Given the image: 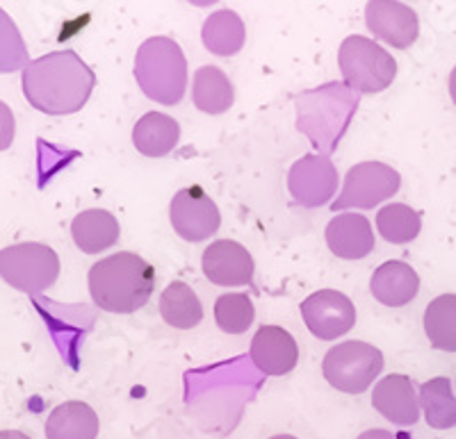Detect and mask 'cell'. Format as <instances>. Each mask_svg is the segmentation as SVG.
<instances>
[{"label":"cell","mask_w":456,"mask_h":439,"mask_svg":"<svg viewBox=\"0 0 456 439\" xmlns=\"http://www.w3.org/2000/svg\"><path fill=\"white\" fill-rule=\"evenodd\" d=\"M203 274L210 283L222 287L249 284L254 278V258L242 243L233 239H217L203 251Z\"/></svg>","instance_id":"4fadbf2b"},{"label":"cell","mask_w":456,"mask_h":439,"mask_svg":"<svg viewBox=\"0 0 456 439\" xmlns=\"http://www.w3.org/2000/svg\"><path fill=\"white\" fill-rule=\"evenodd\" d=\"M94 84V71L73 51L48 52L23 68V93L28 103L48 116H64L83 109Z\"/></svg>","instance_id":"6da1fadb"},{"label":"cell","mask_w":456,"mask_h":439,"mask_svg":"<svg viewBox=\"0 0 456 439\" xmlns=\"http://www.w3.org/2000/svg\"><path fill=\"white\" fill-rule=\"evenodd\" d=\"M160 316L167 326L190 331L203 321V305L190 284L171 283L160 296Z\"/></svg>","instance_id":"603a6c76"},{"label":"cell","mask_w":456,"mask_h":439,"mask_svg":"<svg viewBox=\"0 0 456 439\" xmlns=\"http://www.w3.org/2000/svg\"><path fill=\"white\" fill-rule=\"evenodd\" d=\"M119 221L108 210H85L71 223V237L83 253L96 255L119 242Z\"/></svg>","instance_id":"ac0fdd59"},{"label":"cell","mask_w":456,"mask_h":439,"mask_svg":"<svg viewBox=\"0 0 456 439\" xmlns=\"http://www.w3.org/2000/svg\"><path fill=\"white\" fill-rule=\"evenodd\" d=\"M356 439H397V435L388 433V430L374 428V430H365L363 435H358Z\"/></svg>","instance_id":"f546056e"},{"label":"cell","mask_w":456,"mask_h":439,"mask_svg":"<svg viewBox=\"0 0 456 439\" xmlns=\"http://www.w3.org/2000/svg\"><path fill=\"white\" fill-rule=\"evenodd\" d=\"M327 243L340 259H363L374 251V230L363 214H336L327 226Z\"/></svg>","instance_id":"2e32d148"},{"label":"cell","mask_w":456,"mask_h":439,"mask_svg":"<svg viewBox=\"0 0 456 439\" xmlns=\"http://www.w3.org/2000/svg\"><path fill=\"white\" fill-rule=\"evenodd\" d=\"M425 332L431 347L456 353V294H443L425 312Z\"/></svg>","instance_id":"d4e9b609"},{"label":"cell","mask_w":456,"mask_h":439,"mask_svg":"<svg viewBox=\"0 0 456 439\" xmlns=\"http://www.w3.org/2000/svg\"><path fill=\"white\" fill-rule=\"evenodd\" d=\"M340 73L352 92L379 93L393 84L397 62L386 48L361 35L347 36L338 52Z\"/></svg>","instance_id":"5b68a950"},{"label":"cell","mask_w":456,"mask_h":439,"mask_svg":"<svg viewBox=\"0 0 456 439\" xmlns=\"http://www.w3.org/2000/svg\"><path fill=\"white\" fill-rule=\"evenodd\" d=\"M270 439H299V437H295V435H274V437Z\"/></svg>","instance_id":"d6a6232c"},{"label":"cell","mask_w":456,"mask_h":439,"mask_svg":"<svg viewBox=\"0 0 456 439\" xmlns=\"http://www.w3.org/2000/svg\"><path fill=\"white\" fill-rule=\"evenodd\" d=\"M135 80L146 99L176 105L187 89V60L169 36H151L135 57Z\"/></svg>","instance_id":"277c9868"},{"label":"cell","mask_w":456,"mask_h":439,"mask_svg":"<svg viewBox=\"0 0 456 439\" xmlns=\"http://www.w3.org/2000/svg\"><path fill=\"white\" fill-rule=\"evenodd\" d=\"M256 319L254 303L247 294H224L215 303V321L228 335H242Z\"/></svg>","instance_id":"4316f807"},{"label":"cell","mask_w":456,"mask_h":439,"mask_svg":"<svg viewBox=\"0 0 456 439\" xmlns=\"http://www.w3.org/2000/svg\"><path fill=\"white\" fill-rule=\"evenodd\" d=\"M365 23L377 39L393 48H409L420 35L418 14L406 3L372 0L365 7Z\"/></svg>","instance_id":"7c38bea8"},{"label":"cell","mask_w":456,"mask_h":439,"mask_svg":"<svg viewBox=\"0 0 456 439\" xmlns=\"http://www.w3.org/2000/svg\"><path fill=\"white\" fill-rule=\"evenodd\" d=\"M201 39L203 46L213 55L231 57L242 51L247 42V28L238 12L219 10L208 16V21L203 23Z\"/></svg>","instance_id":"44dd1931"},{"label":"cell","mask_w":456,"mask_h":439,"mask_svg":"<svg viewBox=\"0 0 456 439\" xmlns=\"http://www.w3.org/2000/svg\"><path fill=\"white\" fill-rule=\"evenodd\" d=\"M171 226L185 242H206L222 226V214L213 198L199 185L185 187L169 205Z\"/></svg>","instance_id":"9c48e42d"},{"label":"cell","mask_w":456,"mask_h":439,"mask_svg":"<svg viewBox=\"0 0 456 439\" xmlns=\"http://www.w3.org/2000/svg\"><path fill=\"white\" fill-rule=\"evenodd\" d=\"M181 140V125L174 116L162 112L144 114L133 128V144L146 157H165L176 148Z\"/></svg>","instance_id":"d6986e66"},{"label":"cell","mask_w":456,"mask_h":439,"mask_svg":"<svg viewBox=\"0 0 456 439\" xmlns=\"http://www.w3.org/2000/svg\"><path fill=\"white\" fill-rule=\"evenodd\" d=\"M384 371V353L368 341H342L324 355L322 373L345 394H363Z\"/></svg>","instance_id":"52a82bcc"},{"label":"cell","mask_w":456,"mask_h":439,"mask_svg":"<svg viewBox=\"0 0 456 439\" xmlns=\"http://www.w3.org/2000/svg\"><path fill=\"white\" fill-rule=\"evenodd\" d=\"M89 294L101 310L133 315L149 303L156 290V271L130 251L108 255L89 269Z\"/></svg>","instance_id":"7a4b0ae2"},{"label":"cell","mask_w":456,"mask_h":439,"mask_svg":"<svg viewBox=\"0 0 456 439\" xmlns=\"http://www.w3.org/2000/svg\"><path fill=\"white\" fill-rule=\"evenodd\" d=\"M447 87H450V96H452V100H454V105H456V67L452 68L450 83H447Z\"/></svg>","instance_id":"1f68e13d"},{"label":"cell","mask_w":456,"mask_h":439,"mask_svg":"<svg viewBox=\"0 0 456 439\" xmlns=\"http://www.w3.org/2000/svg\"><path fill=\"white\" fill-rule=\"evenodd\" d=\"M372 405L395 426H413L420 419V401L411 378L390 373L374 385Z\"/></svg>","instance_id":"9a60e30c"},{"label":"cell","mask_w":456,"mask_h":439,"mask_svg":"<svg viewBox=\"0 0 456 439\" xmlns=\"http://www.w3.org/2000/svg\"><path fill=\"white\" fill-rule=\"evenodd\" d=\"M32 60L28 55V46L23 42L21 32L10 19V14L0 7V76L21 71Z\"/></svg>","instance_id":"83f0119b"},{"label":"cell","mask_w":456,"mask_h":439,"mask_svg":"<svg viewBox=\"0 0 456 439\" xmlns=\"http://www.w3.org/2000/svg\"><path fill=\"white\" fill-rule=\"evenodd\" d=\"M99 417L83 401L57 405L46 419V439H96Z\"/></svg>","instance_id":"ffe728a7"},{"label":"cell","mask_w":456,"mask_h":439,"mask_svg":"<svg viewBox=\"0 0 456 439\" xmlns=\"http://www.w3.org/2000/svg\"><path fill=\"white\" fill-rule=\"evenodd\" d=\"M192 100L197 109L217 116L233 108L235 92L226 73L217 67H201L194 73Z\"/></svg>","instance_id":"7402d4cb"},{"label":"cell","mask_w":456,"mask_h":439,"mask_svg":"<svg viewBox=\"0 0 456 439\" xmlns=\"http://www.w3.org/2000/svg\"><path fill=\"white\" fill-rule=\"evenodd\" d=\"M358 93L345 83H329L301 92L295 99L297 128L308 137L317 153L336 150L358 109Z\"/></svg>","instance_id":"3957f363"},{"label":"cell","mask_w":456,"mask_h":439,"mask_svg":"<svg viewBox=\"0 0 456 439\" xmlns=\"http://www.w3.org/2000/svg\"><path fill=\"white\" fill-rule=\"evenodd\" d=\"M420 408L425 410L427 424L436 430L456 426V396L450 378H431L420 387Z\"/></svg>","instance_id":"cb8c5ba5"},{"label":"cell","mask_w":456,"mask_h":439,"mask_svg":"<svg viewBox=\"0 0 456 439\" xmlns=\"http://www.w3.org/2000/svg\"><path fill=\"white\" fill-rule=\"evenodd\" d=\"M422 219L406 203H388L377 214L379 235L390 243H409L420 235Z\"/></svg>","instance_id":"484cf974"},{"label":"cell","mask_w":456,"mask_h":439,"mask_svg":"<svg viewBox=\"0 0 456 439\" xmlns=\"http://www.w3.org/2000/svg\"><path fill=\"white\" fill-rule=\"evenodd\" d=\"M251 362L265 376H285L299 362V347L285 328L263 326L251 341Z\"/></svg>","instance_id":"5bb4252c"},{"label":"cell","mask_w":456,"mask_h":439,"mask_svg":"<svg viewBox=\"0 0 456 439\" xmlns=\"http://www.w3.org/2000/svg\"><path fill=\"white\" fill-rule=\"evenodd\" d=\"M301 316L317 339L331 341L352 331L356 323V307L342 291L320 290L301 303Z\"/></svg>","instance_id":"30bf717a"},{"label":"cell","mask_w":456,"mask_h":439,"mask_svg":"<svg viewBox=\"0 0 456 439\" xmlns=\"http://www.w3.org/2000/svg\"><path fill=\"white\" fill-rule=\"evenodd\" d=\"M402 178L393 166L384 164V162H361V164L352 166L345 178L340 196L333 203V212L340 210H372L379 203L388 201L399 192Z\"/></svg>","instance_id":"ba28073f"},{"label":"cell","mask_w":456,"mask_h":439,"mask_svg":"<svg viewBox=\"0 0 456 439\" xmlns=\"http://www.w3.org/2000/svg\"><path fill=\"white\" fill-rule=\"evenodd\" d=\"M0 439H32L21 430H0Z\"/></svg>","instance_id":"4dcf8cb0"},{"label":"cell","mask_w":456,"mask_h":439,"mask_svg":"<svg viewBox=\"0 0 456 439\" xmlns=\"http://www.w3.org/2000/svg\"><path fill=\"white\" fill-rule=\"evenodd\" d=\"M288 189L295 205L322 207L338 192V171L327 156H306L292 164Z\"/></svg>","instance_id":"8fae6325"},{"label":"cell","mask_w":456,"mask_h":439,"mask_svg":"<svg viewBox=\"0 0 456 439\" xmlns=\"http://www.w3.org/2000/svg\"><path fill=\"white\" fill-rule=\"evenodd\" d=\"M0 278L30 296L42 294L60 278V258L46 243H14L0 251Z\"/></svg>","instance_id":"8992f818"},{"label":"cell","mask_w":456,"mask_h":439,"mask_svg":"<svg viewBox=\"0 0 456 439\" xmlns=\"http://www.w3.org/2000/svg\"><path fill=\"white\" fill-rule=\"evenodd\" d=\"M418 290H420V275L415 274L411 264L397 259L381 264L370 280V291L374 299L388 307L409 305L418 296Z\"/></svg>","instance_id":"e0dca14e"},{"label":"cell","mask_w":456,"mask_h":439,"mask_svg":"<svg viewBox=\"0 0 456 439\" xmlns=\"http://www.w3.org/2000/svg\"><path fill=\"white\" fill-rule=\"evenodd\" d=\"M14 114H12V109L0 100V150L10 148L12 141H14Z\"/></svg>","instance_id":"f1b7e54d"}]
</instances>
